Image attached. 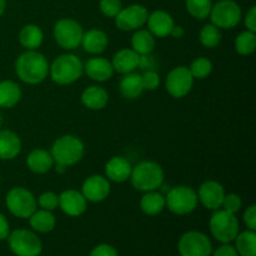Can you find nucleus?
<instances>
[{
    "label": "nucleus",
    "mask_w": 256,
    "mask_h": 256,
    "mask_svg": "<svg viewBox=\"0 0 256 256\" xmlns=\"http://www.w3.org/2000/svg\"><path fill=\"white\" fill-rule=\"evenodd\" d=\"M10 234V225L4 214L0 212V240H6Z\"/></svg>",
    "instance_id": "44"
},
{
    "label": "nucleus",
    "mask_w": 256,
    "mask_h": 256,
    "mask_svg": "<svg viewBox=\"0 0 256 256\" xmlns=\"http://www.w3.org/2000/svg\"><path fill=\"white\" fill-rule=\"evenodd\" d=\"M142 82L144 90L148 92H154L160 85V76L155 70H145L144 74L142 75Z\"/></svg>",
    "instance_id": "39"
},
{
    "label": "nucleus",
    "mask_w": 256,
    "mask_h": 256,
    "mask_svg": "<svg viewBox=\"0 0 256 256\" xmlns=\"http://www.w3.org/2000/svg\"><path fill=\"white\" fill-rule=\"evenodd\" d=\"M199 40L202 46L208 48V49H214L222 42V32H220L219 28H216L215 25L206 24L200 30Z\"/></svg>",
    "instance_id": "33"
},
{
    "label": "nucleus",
    "mask_w": 256,
    "mask_h": 256,
    "mask_svg": "<svg viewBox=\"0 0 256 256\" xmlns=\"http://www.w3.org/2000/svg\"><path fill=\"white\" fill-rule=\"evenodd\" d=\"M54 159H52L50 152L40 149V148L32 150L26 158L28 168L34 174H46L54 168Z\"/></svg>",
    "instance_id": "23"
},
{
    "label": "nucleus",
    "mask_w": 256,
    "mask_h": 256,
    "mask_svg": "<svg viewBox=\"0 0 256 256\" xmlns=\"http://www.w3.org/2000/svg\"><path fill=\"white\" fill-rule=\"evenodd\" d=\"M155 48V36L148 29L135 30L132 36V49L139 55L152 54Z\"/></svg>",
    "instance_id": "30"
},
{
    "label": "nucleus",
    "mask_w": 256,
    "mask_h": 256,
    "mask_svg": "<svg viewBox=\"0 0 256 256\" xmlns=\"http://www.w3.org/2000/svg\"><path fill=\"white\" fill-rule=\"evenodd\" d=\"M29 224L32 226V232H40V234H48L52 232L56 225V218L52 214V212L39 209L35 210L29 218Z\"/></svg>",
    "instance_id": "27"
},
{
    "label": "nucleus",
    "mask_w": 256,
    "mask_h": 256,
    "mask_svg": "<svg viewBox=\"0 0 256 256\" xmlns=\"http://www.w3.org/2000/svg\"><path fill=\"white\" fill-rule=\"evenodd\" d=\"M50 154L55 164H62L69 168L82 159L85 154V145L82 140L75 135H62L52 142Z\"/></svg>",
    "instance_id": "4"
},
{
    "label": "nucleus",
    "mask_w": 256,
    "mask_h": 256,
    "mask_svg": "<svg viewBox=\"0 0 256 256\" xmlns=\"http://www.w3.org/2000/svg\"><path fill=\"white\" fill-rule=\"evenodd\" d=\"M140 209L145 215L156 216L165 209V196L158 190L144 192L140 199Z\"/></svg>",
    "instance_id": "28"
},
{
    "label": "nucleus",
    "mask_w": 256,
    "mask_h": 256,
    "mask_svg": "<svg viewBox=\"0 0 256 256\" xmlns=\"http://www.w3.org/2000/svg\"><path fill=\"white\" fill-rule=\"evenodd\" d=\"M210 232L216 242L230 244L239 234L240 226L236 215L225 212L224 209L214 210L209 222Z\"/></svg>",
    "instance_id": "5"
},
{
    "label": "nucleus",
    "mask_w": 256,
    "mask_h": 256,
    "mask_svg": "<svg viewBox=\"0 0 256 256\" xmlns=\"http://www.w3.org/2000/svg\"><path fill=\"white\" fill-rule=\"evenodd\" d=\"M212 24L219 29H232L242 19V10L235 0H219L209 14Z\"/></svg>",
    "instance_id": "10"
},
{
    "label": "nucleus",
    "mask_w": 256,
    "mask_h": 256,
    "mask_svg": "<svg viewBox=\"0 0 256 256\" xmlns=\"http://www.w3.org/2000/svg\"><path fill=\"white\" fill-rule=\"evenodd\" d=\"M210 256H239L236 250L230 244H222L216 250H212Z\"/></svg>",
    "instance_id": "43"
},
{
    "label": "nucleus",
    "mask_w": 256,
    "mask_h": 256,
    "mask_svg": "<svg viewBox=\"0 0 256 256\" xmlns=\"http://www.w3.org/2000/svg\"><path fill=\"white\" fill-rule=\"evenodd\" d=\"M22 152V140L16 132L0 129V160H12Z\"/></svg>",
    "instance_id": "22"
},
{
    "label": "nucleus",
    "mask_w": 256,
    "mask_h": 256,
    "mask_svg": "<svg viewBox=\"0 0 256 256\" xmlns=\"http://www.w3.org/2000/svg\"><path fill=\"white\" fill-rule=\"evenodd\" d=\"M198 200L204 205L206 209L218 210L222 208V200L225 196V189L216 180H206L202 182L198 190Z\"/></svg>",
    "instance_id": "14"
},
{
    "label": "nucleus",
    "mask_w": 256,
    "mask_h": 256,
    "mask_svg": "<svg viewBox=\"0 0 256 256\" xmlns=\"http://www.w3.org/2000/svg\"><path fill=\"white\" fill-rule=\"evenodd\" d=\"M55 165V172H58V174H62V172H66L68 168L65 166V165H62V164H54Z\"/></svg>",
    "instance_id": "46"
},
{
    "label": "nucleus",
    "mask_w": 256,
    "mask_h": 256,
    "mask_svg": "<svg viewBox=\"0 0 256 256\" xmlns=\"http://www.w3.org/2000/svg\"><path fill=\"white\" fill-rule=\"evenodd\" d=\"M99 9L106 18H115L122 9V0H100Z\"/></svg>",
    "instance_id": "38"
},
{
    "label": "nucleus",
    "mask_w": 256,
    "mask_h": 256,
    "mask_svg": "<svg viewBox=\"0 0 256 256\" xmlns=\"http://www.w3.org/2000/svg\"><path fill=\"white\" fill-rule=\"evenodd\" d=\"M22 89L19 84L12 80H2L0 82V108L10 109L14 108L22 99Z\"/></svg>",
    "instance_id": "29"
},
{
    "label": "nucleus",
    "mask_w": 256,
    "mask_h": 256,
    "mask_svg": "<svg viewBox=\"0 0 256 256\" xmlns=\"http://www.w3.org/2000/svg\"><path fill=\"white\" fill-rule=\"evenodd\" d=\"M132 165L124 156H112L105 164V178L109 182L122 184L129 180Z\"/></svg>",
    "instance_id": "19"
},
{
    "label": "nucleus",
    "mask_w": 256,
    "mask_h": 256,
    "mask_svg": "<svg viewBox=\"0 0 256 256\" xmlns=\"http://www.w3.org/2000/svg\"><path fill=\"white\" fill-rule=\"evenodd\" d=\"M80 99H82V105L86 109L98 112V110H102L108 105L109 92L102 86L92 85V86H88L86 89L82 90Z\"/></svg>",
    "instance_id": "21"
},
{
    "label": "nucleus",
    "mask_w": 256,
    "mask_h": 256,
    "mask_svg": "<svg viewBox=\"0 0 256 256\" xmlns=\"http://www.w3.org/2000/svg\"><path fill=\"white\" fill-rule=\"evenodd\" d=\"M15 72L25 84L38 85L49 75V62L38 50H25L16 58Z\"/></svg>",
    "instance_id": "1"
},
{
    "label": "nucleus",
    "mask_w": 256,
    "mask_h": 256,
    "mask_svg": "<svg viewBox=\"0 0 256 256\" xmlns=\"http://www.w3.org/2000/svg\"><path fill=\"white\" fill-rule=\"evenodd\" d=\"M5 204L10 214L19 219H29L30 215L38 209L35 195L22 186L10 189L5 196Z\"/></svg>",
    "instance_id": "7"
},
{
    "label": "nucleus",
    "mask_w": 256,
    "mask_h": 256,
    "mask_svg": "<svg viewBox=\"0 0 256 256\" xmlns=\"http://www.w3.org/2000/svg\"><path fill=\"white\" fill-rule=\"evenodd\" d=\"M84 64L75 54H62L49 65V75L58 85H70L82 78Z\"/></svg>",
    "instance_id": "3"
},
{
    "label": "nucleus",
    "mask_w": 256,
    "mask_h": 256,
    "mask_svg": "<svg viewBox=\"0 0 256 256\" xmlns=\"http://www.w3.org/2000/svg\"><path fill=\"white\" fill-rule=\"evenodd\" d=\"M120 94L129 100H135L142 96L144 92V86H142V75L132 72L129 74H125L119 82Z\"/></svg>",
    "instance_id": "25"
},
{
    "label": "nucleus",
    "mask_w": 256,
    "mask_h": 256,
    "mask_svg": "<svg viewBox=\"0 0 256 256\" xmlns=\"http://www.w3.org/2000/svg\"><path fill=\"white\" fill-rule=\"evenodd\" d=\"M82 45L84 50L89 54L99 55L106 50L109 45V38L106 32L100 29H90L84 32L82 39Z\"/></svg>",
    "instance_id": "24"
},
{
    "label": "nucleus",
    "mask_w": 256,
    "mask_h": 256,
    "mask_svg": "<svg viewBox=\"0 0 256 256\" xmlns=\"http://www.w3.org/2000/svg\"><path fill=\"white\" fill-rule=\"evenodd\" d=\"M188 12L198 20H204L209 18L212 6V0H186L185 2Z\"/></svg>",
    "instance_id": "34"
},
{
    "label": "nucleus",
    "mask_w": 256,
    "mask_h": 256,
    "mask_svg": "<svg viewBox=\"0 0 256 256\" xmlns=\"http://www.w3.org/2000/svg\"><path fill=\"white\" fill-rule=\"evenodd\" d=\"M139 59L140 55L135 52L132 48H124L115 52L112 65L114 68V72L125 75L135 72L136 68H139Z\"/></svg>",
    "instance_id": "20"
},
{
    "label": "nucleus",
    "mask_w": 256,
    "mask_h": 256,
    "mask_svg": "<svg viewBox=\"0 0 256 256\" xmlns=\"http://www.w3.org/2000/svg\"><path fill=\"white\" fill-rule=\"evenodd\" d=\"M199 200L198 194L192 186L179 185L169 190L165 196V208L175 215H188L196 209Z\"/></svg>",
    "instance_id": "6"
},
{
    "label": "nucleus",
    "mask_w": 256,
    "mask_h": 256,
    "mask_svg": "<svg viewBox=\"0 0 256 256\" xmlns=\"http://www.w3.org/2000/svg\"><path fill=\"white\" fill-rule=\"evenodd\" d=\"M52 35L56 44L62 49L74 50L82 45L84 29L76 20L72 18H62L55 22Z\"/></svg>",
    "instance_id": "9"
},
{
    "label": "nucleus",
    "mask_w": 256,
    "mask_h": 256,
    "mask_svg": "<svg viewBox=\"0 0 256 256\" xmlns=\"http://www.w3.org/2000/svg\"><path fill=\"white\" fill-rule=\"evenodd\" d=\"M178 250L180 256H210L214 249L212 240L204 232L190 230L180 236Z\"/></svg>",
    "instance_id": "11"
},
{
    "label": "nucleus",
    "mask_w": 256,
    "mask_h": 256,
    "mask_svg": "<svg viewBox=\"0 0 256 256\" xmlns=\"http://www.w3.org/2000/svg\"><path fill=\"white\" fill-rule=\"evenodd\" d=\"M59 208L68 216L79 218L86 212L88 202L82 192L68 189L59 195Z\"/></svg>",
    "instance_id": "16"
},
{
    "label": "nucleus",
    "mask_w": 256,
    "mask_h": 256,
    "mask_svg": "<svg viewBox=\"0 0 256 256\" xmlns=\"http://www.w3.org/2000/svg\"><path fill=\"white\" fill-rule=\"evenodd\" d=\"M84 72L92 80L98 82H108L114 75V68L112 62L106 58L95 56L90 58L84 64Z\"/></svg>",
    "instance_id": "18"
},
{
    "label": "nucleus",
    "mask_w": 256,
    "mask_h": 256,
    "mask_svg": "<svg viewBox=\"0 0 256 256\" xmlns=\"http://www.w3.org/2000/svg\"><path fill=\"white\" fill-rule=\"evenodd\" d=\"M8 244L15 256H39L42 252V242L36 232L28 229L10 232Z\"/></svg>",
    "instance_id": "8"
},
{
    "label": "nucleus",
    "mask_w": 256,
    "mask_h": 256,
    "mask_svg": "<svg viewBox=\"0 0 256 256\" xmlns=\"http://www.w3.org/2000/svg\"><path fill=\"white\" fill-rule=\"evenodd\" d=\"M222 208L225 210V212H232V214H236V212H240V209L242 208V198H240V195L235 194V192L225 194Z\"/></svg>",
    "instance_id": "37"
},
{
    "label": "nucleus",
    "mask_w": 256,
    "mask_h": 256,
    "mask_svg": "<svg viewBox=\"0 0 256 256\" xmlns=\"http://www.w3.org/2000/svg\"><path fill=\"white\" fill-rule=\"evenodd\" d=\"M146 25L148 30L155 38H166L172 32L175 22L172 15L165 10H154L148 15Z\"/></svg>",
    "instance_id": "17"
},
{
    "label": "nucleus",
    "mask_w": 256,
    "mask_h": 256,
    "mask_svg": "<svg viewBox=\"0 0 256 256\" xmlns=\"http://www.w3.org/2000/svg\"><path fill=\"white\" fill-rule=\"evenodd\" d=\"M235 250L239 256H256V232L246 229L235 238Z\"/></svg>",
    "instance_id": "31"
},
{
    "label": "nucleus",
    "mask_w": 256,
    "mask_h": 256,
    "mask_svg": "<svg viewBox=\"0 0 256 256\" xmlns=\"http://www.w3.org/2000/svg\"><path fill=\"white\" fill-rule=\"evenodd\" d=\"M235 50L242 56H249L256 50V32L245 30L242 32L235 39Z\"/></svg>",
    "instance_id": "32"
},
{
    "label": "nucleus",
    "mask_w": 256,
    "mask_h": 256,
    "mask_svg": "<svg viewBox=\"0 0 256 256\" xmlns=\"http://www.w3.org/2000/svg\"><path fill=\"white\" fill-rule=\"evenodd\" d=\"M36 204L40 209L54 212L56 208H59V195L52 192H45L38 196Z\"/></svg>",
    "instance_id": "36"
},
{
    "label": "nucleus",
    "mask_w": 256,
    "mask_h": 256,
    "mask_svg": "<svg viewBox=\"0 0 256 256\" xmlns=\"http://www.w3.org/2000/svg\"><path fill=\"white\" fill-rule=\"evenodd\" d=\"M190 72H192V78L198 80L206 79L212 72V60H209L208 58L200 56L196 58L195 60H192V64L189 66Z\"/></svg>",
    "instance_id": "35"
},
{
    "label": "nucleus",
    "mask_w": 256,
    "mask_h": 256,
    "mask_svg": "<svg viewBox=\"0 0 256 256\" xmlns=\"http://www.w3.org/2000/svg\"><path fill=\"white\" fill-rule=\"evenodd\" d=\"M44 42V32L36 24H26L19 32V42L25 50H38Z\"/></svg>",
    "instance_id": "26"
},
{
    "label": "nucleus",
    "mask_w": 256,
    "mask_h": 256,
    "mask_svg": "<svg viewBox=\"0 0 256 256\" xmlns=\"http://www.w3.org/2000/svg\"><path fill=\"white\" fill-rule=\"evenodd\" d=\"M2 114H0V128H2Z\"/></svg>",
    "instance_id": "48"
},
{
    "label": "nucleus",
    "mask_w": 256,
    "mask_h": 256,
    "mask_svg": "<svg viewBox=\"0 0 256 256\" xmlns=\"http://www.w3.org/2000/svg\"><path fill=\"white\" fill-rule=\"evenodd\" d=\"M148 12L146 8L142 4H132L122 8L119 14L114 18L115 25L122 32H135L146 24Z\"/></svg>",
    "instance_id": "13"
},
{
    "label": "nucleus",
    "mask_w": 256,
    "mask_h": 256,
    "mask_svg": "<svg viewBox=\"0 0 256 256\" xmlns=\"http://www.w3.org/2000/svg\"><path fill=\"white\" fill-rule=\"evenodd\" d=\"M185 34V30L184 28L182 26V25H174V28H172V32H170V35H172V38H175V39H180V38L184 36Z\"/></svg>",
    "instance_id": "45"
},
{
    "label": "nucleus",
    "mask_w": 256,
    "mask_h": 256,
    "mask_svg": "<svg viewBox=\"0 0 256 256\" xmlns=\"http://www.w3.org/2000/svg\"><path fill=\"white\" fill-rule=\"evenodd\" d=\"M89 256H119V252L112 245L99 244L90 252Z\"/></svg>",
    "instance_id": "40"
},
{
    "label": "nucleus",
    "mask_w": 256,
    "mask_h": 256,
    "mask_svg": "<svg viewBox=\"0 0 256 256\" xmlns=\"http://www.w3.org/2000/svg\"><path fill=\"white\" fill-rule=\"evenodd\" d=\"M244 24L246 26V30L256 32V6H252L248 10L244 18Z\"/></svg>",
    "instance_id": "42"
},
{
    "label": "nucleus",
    "mask_w": 256,
    "mask_h": 256,
    "mask_svg": "<svg viewBox=\"0 0 256 256\" xmlns=\"http://www.w3.org/2000/svg\"><path fill=\"white\" fill-rule=\"evenodd\" d=\"M0 182H2V178H0Z\"/></svg>",
    "instance_id": "49"
},
{
    "label": "nucleus",
    "mask_w": 256,
    "mask_h": 256,
    "mask_svg": "<svg viewBox=\"0 0 256 256\" xmlns=\"http://www.w3.org/2000/svg\"><path fill=\"white\" fill-rule=\"evenodd\" d=\"M6 10V0H0V16L5 12Z\"/></svg>",
    "instance_id": "47"
},
{
    "label": "nucleus",
    "mask_w": 256,
    "mask_h": 256,
    "mask_svg": "<svg viewBox=\"0 0 256 256\" xmlns=\"http://www.w3.org/2000/svg\"><path fill=\"white\" fill-rule=\"evenodd\" d=\"M110 182L102 175H92L82 185V194L90 202H102L109 196Z\"/></svg>",
    "instance_id": "15"
},
{
    "label": "nucleus",
    "mask_w": 256,
    "mask_h": 256,
    "mask_svg": "<svg viewBox=\"0 0 256 256\" xmlns=\"http://www.w3.org/2000/svg\"><path fill=\"white\" fill-rule=\"evenodd\" d=\"M194 80L189 68L180 65V66L170 70L165 85H166L168 92L172 98L182 99L192 92V86H194Z\"/></svg>",
    "instance_id": "12"
},
{
    "label": "nucleus",
    "mask_w": 256,
    "mask_h": 256,
    "mask_svg": "<svg viewBox=\"0 0 256 256\" xmlns=\"http://www.w3.org/2000/svg\"><path fill=\"white\" fill-rule=\"evenodd\" d=\"M164 170L152 160H142L132 166L130 174V182L138 192H146L158 190L164 182Z\"/></svg>",
    "instance_id": "2"
},
{
    "label": "nucleus",
    "mask_w": 256,
    "mask_h": 256,
    "mask_svg": "<svg viewBox=\"0 0 256 256\" xmlns=\"http://www.w3.org/2000/svg\"><path fill=\"white\" fill-rule=\"evenodd\" d=\"M244 224L249 230H256V205H250L246 208L244 215H242Z\"/></svg>",
    "instance_id": "41"
}]
</instances>
